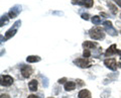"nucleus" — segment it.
Masks as SVG:
<instances>
[{
	"mask_svg": "<svg viewBox=\"0 0 121 98\" xmlns=\"http://www.w3.org/2000/svg\"><path fill=\"white\" fill-rule=\"evenodd\" d=\"M90 36L92 37L93 40H103L105 37V31L103 28L99 27V26H96V27H93L91 31H89Z\"/></svg>",
	"mask_w": 121,
	"mask_h": 98,
	"instance_id": "nucleus-1",
	"label": "nucleus"
},
{
	"mask_svg": "<svg viewBox=\"0 0 121 98\" xmlns=\"http://www.w3.org/2000/svg\"><path fill=\"white\" fill-rule=\"evenodd\" d=\"M20 24H21V21L20 20H18V21L15 22L12 27L6 31V33H5V39H10V37H12L15 35V33H16L17 29H18V27H19Z\"/></svg>",
	"mask_w": 121,
	"mask_h": 98,
	"instance_id": "nucleus-2",
	"label": "nucleus"
},
{
	"mask_svg": "<svg viewBox=\"0 0 121 98\" xmlns=\"http://www.w3.org/2000/svg\"><path fill=\"white\" fill-rule=\"evenodd\" d=\"M75 65L79 66L80 68H89L91 66V60L88 58H83V59H77L74 61Z\"/></svg>",
	"mask_w": 121,
	"mask_h": 98,
	"instance_id": "nucleus-3",
	"label": "nucleus"
},
{
	"mask_svg": "<svg viewBox=\"0 0 121 98\" xmlns=\"http://www.w3.org/2000/svg\"><path fill=\"white\" fill-rule=\"evenodd\" d=\"M104 64L108 69H110L112 71H116L117 69V64H116L115 59H106L104 61Z\"/></svg>",
	"mask_w": 121,
	"mask_h": 98,
	"instance_id": "nucleus-4",
	"label": "nucleus"
},
{
	"mask_svg": "<svg viewBox=\"0 0 121 98\" xmlns=\"http://www.w3.org/2000/svg\"><path fill=\"white\" fill-rule=\"evenodd\" d=\"M72 3H73V4L84 5L85 7H88V8L93 6V0H73Z\"/></svg>",
	"mask_w": 121,
	"mask_h": 98,
	"instance_id": "nucleus-5",
	"label": "nucleus"
},
{
	"mask_svg": "<svg viewBox=\"0 0 121 98\" xmlns=\"http://www.w3.org/2000/svg\"><path fill=\"white\" fill-rule=\"evenodd\" d=\"M21 11V6L20 5H15L13 8H11V10L9 11L8 15H9V18H15L18 14L20 13Z\"/></svg>",
	"mask_w": 121,
	"mask_h": 98,
	"instance_id": "nucleus-6",
	"label": "nucleus"
},
{
	"mask_svg": "<svg viewBox=\"0 0 121 98\" xmlns=\"http://www.w3.org/2000/svg\"><path fill=\"white\" fill-rule=\"evenodd\" d=\"M13 83V78L5 75V76H1V85L2 86H10Z\"/></svg>",
	"mask_w": 121,
	"mask_h": 98,
	"instance_id": "nucleus-7",
	"label": "nucleus"
},
{
	"mask_svg": "<svg viewBox=\"0 0 121 98\" xmlns=\"http://www.w3.org/2000/svg\"><path fill=\"white\" fill-rule=\"evenodd\" d=\"M32 68L30 67V66H23L22 67V69H21V74H22V76H23L24 78H28L30 77V75L32 74Z\"/></svg>",
	"mask_w": 121,
	"mask_h": 98,
	"instance_id": "nucleus-8",
	"label": "nucleus"
},
{
	"mask_svg": "<svg viewBox=\"0 0 121 98\" xmlns=\"http://www.w3.org/2000/svg\"><path fill=\"white\" fill-rule=\"evenodd\" d=\"M117 52H118V50L116 49V45L113 44L112 46H111L110 48H108V50L106 51L105 56H106V57H110V56H112V55L117 54Z\"/></svg>",
	"mask_w": 121,
	"mask_h": 98,
	"instance_id": "nucleus-9",
	"label": "nucleus"
},
{
	"mask_svg": "<svg viewBox=\"0 0 121 98\" xmlns=\"http://www.w3.org/2000/svg\"><path fill=\"white\" fill-rule=\"evenodd\" d=\"M79 98H91V92L89 90L87 89H84V90H81L79 92V95H78Z\"/></svg>",
	"mask_w": 121,
	"mask_h": 98,
	"instance_id": "nucleus-10",
	"label": "nucleus"
},
{
	"mask_svg": "<svg viewBox=\"0 0 121 98\" xmlns=\"http://www.w3.org/2000/svg\"><path fill=\"white\" fill-rule=\"evenodd\" d=\"M76 88V83L72 81H68L65 84V90L66 91H73Z\"/></svg>",
	"mask_w": 121,
	"mask_h": 98,
	"instance_id": "nucleus-11",
	"label": "nucleus"
},
{
	"mask_svg": "<svg viewBox=\"0 0 121 98\" xmlns=\"http://www.w3.org/2000/svg\"><path fill=\"white\" fill-rule=\"evenodd\" d=\"M83 48L85 49V50H90V49H94L96 47V44L95 43H93V41H84V43H83Z\"/></svg>",
	"mask_w": 121,
	"mask_h": 98,
	"instance_id": "nucleus-12",
	"label": "nucleus"
},
{
	"mask_svg": "<svg viewBox=\"0 0 121 98\" xmlns=\"http://www.w3.org/2000/svg\"><path fill=\"white\" fill-rule=\"evenodd\" d=\"M28 88L30 91L35 92L37 90V81L36 80H31L29 83H28Z\"/></svg>",
	"mask_w": 121,
	"mask_h": 98,
	"instance_id": "nucleus-13",
	"label": "nucleus"
},
{
	"mask_svg": "<svg viewBox=\"0 0 121 98\" xmlns=\"http://www.w3.org/2000/svg\"><path fill=\"white\" fill-rule=\"evenodd\" d=\"M26 61L28 63H35V62H39L40 58L39 56H28V57L26 58Z\"/></svg>",
	"mask_w": 121,
	"mask_h": 98,
	"instance_id": "nucleus-14",
	"label": "nucleus"
},
{
	"mask_svg": "<svg viewBox=\"0 0 121 98\" xmlns=\"http://www.w3.org/2000/svg\"><path fill=\"white\" fill-rule=\"evenodd\" d=\"M106 31H107L109 35L113 36H117V31L112 27V26H110V27H106Z\"/></svg>",
	"mask_w": 121,
	"mask_h": 98,
	"instance_id": "nucleus-15",
	"label": "nucleus"
},
{
	"mask_svg": "<svg viewBox=\"0 0 121 98\" xmlns=\"http://www.w3.org/2000/svg\"><path fill=\"white\" fill-rule=\"evenodd\" d=\"M7 23H8V17L6 15H3L1 17V21H0V26H4Z\"/></svg>",
	"mask_w": 121,
	"mask_h": 98,
	"instance_id": "nucleus-16",
	"label": "nucleus"
},
{
	"mask_svg": "<svg viewBox=\"0 0 121 98\" xmlns=\"http://www.w3.org/2000/svg\"><path fill=\"white\" fill-rule=\"evenodd\" d=\"M92 22H93L94 24H99L100 22H101L100 17H99V16H97V15L93 16V17H92Z\"/></svg>",
	"mask_w": 121,
	"mask_h": 98,
	"instance_id": "nucleus-17",
	"label": "nucleus"
},
{
	"mask_svg": "<svg viewBox=\"0 0 121 98\" xmlns=\"http://www.w3.org/2000/svg\"><path fill=\"white\" fill-rule=\"evenodd\" d=\"M108 6H109V7H110V8H111L112 13H113V14H115V13H116V11H117L116 6H115V5H113L111 2H108Z\"/></svg>",
	"mask_w": 121,
	"mask_h": 98,
	"instance_id": "nucleus-18",
	"label": "nucleus"
},
{
	"mask_svg": "<svg viewBox=\"0 0 121 98\" xmlns=\"http://www.w3.org/2000/svg\"><path fill=\"white\" fill-rule=\"evenodd\" d=\"M83 56H84V58H90V56H91L90 50H84V52H83Z\"/></svg>",
	"mask_w": 121,
	"mask_h": 98,
	"instance_id": "nucleus-19",
	"label": "nucleus"
},
{
	"mask_svg": "<svg viewBox=\"0 0 121 98\" xmlns=\"http://www.w3.org/2000/svg\"><path fill=\"white\" fill-rule=\"evenodd\" d=\"M103 25H105V27H110V26H112V22L106 20V21L103 22Z\"/></svg>",
	"mask_w": 121,
	"mask_h": 98,
	"instance_id": "nucleus-20",
	"label": "nucleus"
},
{
	"mask_svg": "<svg viewBox=\"0 0 121 98\" xmlns=\"http://www.w3.org/2000/svg\"><path fill=\"white\" fill-rule=\"evenodd\" d=\"M89 17H90V15L88 13H83L82 14V18H83V19H85V20H88Z\"/></svg>",
	"mask_w": 121,
	"mask_h": 98,
	"instance_id": "nucleus-21",
	"label": "nucleus"
},
{
	"mask_svg": "<svg viewBox=\"0 0 121 98\" xmlns=\"http://www.w3.org/2000/svg\"><path fill=\"white\" fill-rule=\"evenodd\" d=\"M66 81H67L66 78H62V79H60L59 80V84H63V83H65Z\"/></svg>",
	"mask_w": 121,
	"mask_h": 98,
	"instance_id": "nucleus-22",
	"label": "nucleus"
},
{
	"mask_svg": "<svg viewBox=\"0 0 121 98\" xmlns=\"http://www.w3.org/2000/svg\"><path fill=\"white\" fill-rule=\"evenodd\" d=\"M1 98H10L9 95H7V94H2L1 95Z\"/></svg>",
	"mask_w": 121,
	"mask_h": 98,
	"instance_id": "nucleus-23",
	"label": "nucleus"
},
{
	"mask_svg": "<svg viewBox=\"0 0 121 98\" xmlns=\"http://www.w3.org/2000/svg\"><path fill=\"white\" fill-rule=\"evenodd\" d=\"M114 1L117 3V4H118L120 7H121V0H114Z\"/></svg>",
	"mask_w": 121,
	"mask_h": 98,
	"instance_id": "nucleus-24",
	"label": "nucleus"
},
{
	"mask_svg": "<svg viewBox=\"0 0 121 98\" xmlns=\"http://www.w3.org/2000/svg\"><path fill=\"white\" fill-rule=\"evenodd\" d=\"M27 98H39V97H37L36 95H29Z\"/></svg>",
	"mask_w": 121,
	"mask_h": 98,
	"instance_id": "nucleus-25",
	"label": "nucleus"
},
{
	"mask_svg": "<svg viewBox=\"0 0 121 98\" xmlns=\"http://www.w3.org/2000/svg\"><path fill=\"white\" fill-rule=\"evenodd\" d=\"M120 17H121V14H120Z\"/></svg>",
	"mask_w": 121,
	"mask_h": 98,
	"instance_id": "nucleus-26",
	"label": "nucleus"
},
{
	"mask_svg": "<svg viewBox=\"0 0 121 98\" xmlns=\"http://www.w3.org/2000/svg\"><path fill=\"white\" fill-rule=\"evenodd\" d=\"M50 98H52V97H50Z\"/></svg>",
	"mask_w": 121,
	"mask_h": 98,
	"instance_id": "nucleus-27",
	"label": "nucleus"
}]
</instances>
